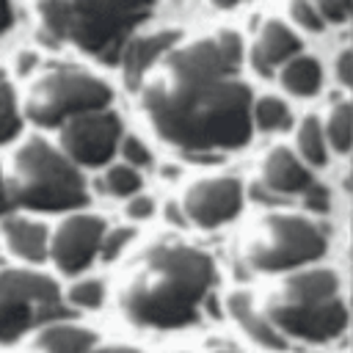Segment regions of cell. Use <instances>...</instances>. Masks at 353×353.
<instances>
[{
  "label": "cell",
  "mask_w": 353,
  "mask_h": 353,
  "mask_svg": "<svg viewBox=\"0 0 353 353\" xmlns=\"http://www.w3.org/2000/svg\"><path fill=\"white\" fill-rule=\"evenodd\" d=\"M240 63L243 39L234 30L171 44L138 83L141 108L160 141L185 154L245 146L254 99Z\"/></svg>",
  "instance_id": "1"
},
{
  "label": "cell",
  "mask_w": 353,
  "mask_h": 353,
  "mask_svg": "<svg viewBox=\"0 0 353 353\" xmlns=\"http://www.w3.org/2000/svg\"><path fill=\"white\" fill-rule=\"evenodd\" d=\"M212 281L215 265L204 251L182 243L154 245L124 284L121 312L135 325L182 328L199 317Z\"/></svg>",
  "instance_id": "2"
},
{
  "label": "cell",
  "mask_w": 353,
  "mask_h": 353,
  "mask_svg": "<svg viewBox=\"0 0 353 353\" xmlns=\"http://www.w3.org/2000/svg\"><path fill=\"white\" fill-rule=\"evenodd\" d=\"M154 0H36L41 28L102 61H116L132 30L146 22Z\"/></svg>",
  "instance_id": "3"
},
{
  "label": "cell",
  "mask_w": 353,
  "mask_h": 353,
  "mask_svg": "<svg viewBox=\"0 0 353 353\" xmlns=\"http://www.w3.org/2000/svg\"><path fill=\"white\" fill-rule=\"evenodd\" d=\"M268 320L287 336L328 342L347 328V306L339 279L331 270H303L290 276L268 301Z\"/></svg>",
  "instance_id": "4"
},
{
  "label": "cell",
  "mask_w": 353,
  "mask_h": 353,
  "mask_svg": "<svg viewBox=\"0 0 353 353\" xmlns=\"http://www.w3.org/2000/svg\"><path fill=\"white\" fill-rule=\"evenodd\" d=\"M6 185L11 204H22L36 212H63L88 201L77 165L41 138H30L17 149Z\"/></svg>",
  "instance_id": "5"
},
{
  "label": "cell",
  "mask_w": 353,
  "mask_h": 353,
  "mask_svg": "<svg viewBox=\"0 0 353 353\" xmlns=\"http://www.w3.org/2000/svg\"><path fill=\"white\" fill-rule=\"evenodd\" d=\"M110 99V85L97 74L77 66H52L33 80L25 99V113L39 127H58L77 113L108 108Z\"/></svg>",
  "instance_id": "6"
},
{
  "label": "cell",
  "mask_w": 353,
  "mask_h": 353,
  "mask_svg": "<svg viewBox=\"0 0 353 353\" xmlns=\"http://www.w3.org/2000/svg\"><path fill=\"white\" fill-rule=\"evenodd\" d=\"M325 232L301 215H268L245 240V262L254 270L279 273L309 265L325 254Z\"/></svg>",
  "instance_id": "7"
},
{
  "label": "cell",
  "mask_w": 353,
  "mask_h": 353,
  "mask_svg": "<svg viewBox=\"0 0 353 353\" xmlns=\"http://www.w3.org/2000/svg\"><path fill=\"white\" fill-rule=\"evenodd\" d=\"M63 314L61 290L52 279L17 268L0 270V345H11L22 334L55 323Z\"/></svg>",
  "instance_id": "8"
},
{
  "label": "cell",
  "mask_w": 353,
  "mask_h": 353,
  "mask_svg": "<svg viewBox=\"0 0 353 353\" xmlns=\"http://www.w3.org/2000/svg\"><path fill=\"white\" fill-rule=\"evenodd\" d=\"M58 127H61V149L74 165H88V168L105 165L121 141V119L108 108L77 113L61 121Z\"/></svg>",
  "instance_id": "9"
},
{
  "label": "cell",
  "mask_w": 353,
  "mask_h": 353,
  "mask_svg": "<svg viewBox=\"0 0 353 353\" xmlns=\"http://www.w3.org/2000/svg\"><path fill=\"white\" fill-rule=\"evenodd\" d=\"M102 237L105 221L99 215H72L58 226L47 248L61 273H80L99 254Z\"/></svg>",
  "instance_id": "10"
},
{
  "label": "cell",
  "mask_w": 353,
  "mask_h": 353,
  "mask_svg": "<svg viewBox=\"0 0 353 353\" xmlns=\"http://www.w3.org/2000/svg\"><path fill=\"white\" fill-rule=\"evenodd\" d=\"M182 207H185V218H190L204 229H212L237 218V212L243 210V188L234 176L204 179L185 193Z\"/></svg>",
  "instance_id": "11"
},
{
  "label": "cell",
  "mask_w": 353,
  "mask_h": 353,
  "mask_svg": "<svg viewBox=\"0 0 353 353\" xmlns=\"http://www.w3.org/2000/svg\"><path fill=\"white\" fill-rule=\"evenodd\" d=\"M295 52H301V39L281 19H265L251 47V63L259 74H270Z\"/></svg>",
  "instance_id": "12"
},
{
  "label": "cell",
  "mask_w": 353,
  "mask_h": 353,
  "mask_svg": "<svg viewBox=\"0 0 353 353\" xmlns=\"http://www.w3.org/2000/svg\"><path fill=\"white\" fill-rule=\"evenodd\" d=\"M179 41V33L174 30H157L149 36H138V39H127L121 47V72H124V83L130 88H138L143 72L171 47Z\"/></svg>",
  "instance_id": "13"
},
{
  "label": "cell",
  "mask_w": 353,
  "mask_h": 353,
  "mask_svg": "<svg viewBox=\"0 0 353 353\" xmlns=\"http://www.w3.org/2000/svg\"><path fill=\"white\" fill-rule=\"evenodd\" d=\"M309 182H312L309 168L287 146H273L262 160V185L279 196L301 193Z\"/></svg>",
  "instance_id": "14"
},
{
  "label": "cell",
  "mask_w": 353,
  "mask_h": 353,
  "mask_svg": "<svg viewBox=\"0 0 353 353\" xmlns=\"http://www.w3.org/2000/svg\"><path fill=\"white\" fill-rule=\"evenodd\" d=\"M226 309H229V314L234 317V323L243 328V334H248L256 345L270 347V350H281V347L287 345L284 334L268 320V314H262V312L254 309V301H251L248 292H234V295H229Z\"/></svg>",
  "instance_id": "15"
},
{
  "label": "cell",
  "mask_w": 353,
  "mask_h": 353,
  "mask_svg": "<svg viewBox=\"0 0 353 353\" xmlns=\"http://www.w3.org/2000/svg\"><path fill=\"white\" fill-rule=\"evenodd\" d=\"M3 237L8 243V248L28 259V262H41L47 256V245H50V234L44 223L36 221H22V218H8L3 223Z\"/></svg>",
  "instance_id": "16"
},
{
  "label": "cell",
  "mask_w": 353,
  "mask_h": 353,
  "mask_svg": "<svg viewBox=\"0 0 353 353\" xmlns=\"http://www.w3.org/2000/svg\"><path fill=\"white\" fill-rule=\"evenodd\" d=\"M281 85L295 94V97H312L320 91V83H323V69L320 63L312 58V55H301L295 52L292 58H287L281 63V74H279Z\"/></svg>",
  "instance_id": "17"
},
{
  "label": "cell",
  "mask_w": 353,
  "mask_h": 353,
  "mask_svg": "<svg viewBox=\"0 0 353 353\" xmlns=\"http://www.w3.org/2000/svg\"><path fill=\"white\" fill-rule=\"evenodd\" d=\"M33 347L36 353H88V347H94V331L77 325H47Z\"/></svg>",
  "instance_id": "18"
},
{
  "label": "cell",
  "mask_w": 353,
  "mask_h": 353,
  "mask_svg": "<svg viewBox=\"0 0 353 353\" xmlns=\"http://www.w3.org/2000/svg\"><path fill=\"white\" fill-rule=\"evenodd\" d=\"M323 135H325V141H331V146L336 152L345 154L350 149V143H353V110H350V102L342 99L328 110Z\"/></svg>",
  "instance_id": "19"
},
{
  "label": "cell",
  "mask_w": 353,
  "mask_h": 353,
  "mask_svg": "<svg viewBox=\"0 0 353 353\" xmlns=\"http://www.w3.org/2000/svg\"><path fill=\"white\" fill-rule=\"evenodd\" d=\"M298 152L309 165H325L328 149H325V135L323 124L317 116H306L298 127Z\"/></svg>",
  "instance_id": "20"
},
{
  "label": "cell",
  "mask_w": 353,
  "mask_h": 353,
  "mask_svg": "<svg viewBox=\"0 0 353 353\" xmlns=\"http://www.w3.org/2000/svg\"><path fill=\"white\" fill-rule=\"evenodd\" d=\"M251 124H256L268 132L284 130V127H290V108L279 97H262V99L251 102Z\"/></svg>",
  "instance_id": "21"
},
{
  "label": "cell",
  "mask_w": 353,
  "mask_h": 353,
  "mask_svg": "<svg viewBox=\"0 0 353 353\" xmlns=\"http://www.w3.org/2000/svg\"><path fill=\"white\" fill-rule=\"evenodd\" d=\"M22 130V116L17 108V97L14 88L0 77V146L14 141Z\"/></svg>",
  "instance_id": "22"
},
{
  "label": "cell",
  "mask_w": 353,
  "mask_h": 353,
  "mask_svg": "<svg viewBox=\"0 0 353 353\" xmlns=\"http://www.w3.org/2000/svg\"><path fill=\"white\" fill-rule=\"evenodd\" d=\"M105 188L113 193V196H135L141 190V176L132 165H113L108 174H105Z\"/></svg>",
  "instance_id": "23"
},
{
  "label": "cell",
  "mask_w": 353,
  "mask_h": 353,
  "mask_svg": "<svg viewBox=\"0 0 353 353\" xmlns=\"http://www.w3.org/2000/svg\"><path fill=\"white\" fill-rule=\"evenodd\" d=\"M105 298V287L102 281L97 279H88V281H77L72 290H69V301L80 309H97Z\"/></svg>",
  "instance_id": "24"
},
{
  "label": "cell",
  "mask_w": 353,
  "mask_h": 353,
  "mask_svg": "<svg viewBox=\"0 0 353 353\" xmlns=\"http://www.w3.org/2000/svg\"><path fill=\"white\" fill-rule=\"evenodd\" d=\"M290 17H292V22H298L303 30H312V33L323 30V25H325V19L317 14V8H314L309 0H290Z\"/></svg>",
  "instance_id": "25"
},
{
  "label": "cell",
  "mask_w": 353,
  "mask_h": 353,
  "mask_svg": "<svg viewBox=\"0 0 353 353\" xmlns=\"http://www.w3.org/2000/svg\"><path fill=\"white\" fill-rule=\"evenodd\" d=\"M132 237H135V229H130V226L110 229V234H105V237H102V245H99L102 256H105V259H116V256L124 251V245L132 243Z\"/></svg>",
  "instance_id": "26"
},
{
  "label": "cell",
  "mask_w": 353,
  "mask_h": 353,
  "mask_svg": "<svg viewBox=\"0 0 353 353\" xmlns=\"http://www.w3.org/2000/svg\"><path fill=\"white\" fill-rule=\"evenodd\" d=\"M325 22H345L350 17V0H309Z\"/></svg>",
  "instance_id": "27"
},
{
  "label": "cell",
  "mask_w": 353,
  "mask_h": 353,
  "mask_svg": "<svg viewBox=\"0 0 353 353\" xmlns=\"http://www.w3.org/2000/svg\"><path fill=\"white\" fill-rule=\"evenodd\" d=\"M301 193H303V207H306V210H312V212H328V207H331V196H328V190H325L323 185L309 182Z\"/></svg>",
  "instance_id": "28"
},
{
  "label": "cell",
  "mask_w": 353,
  "mask_h": 353,
  "mask_svg": "<svg viewBox=\"0 0 353 353\" xmlns=\"http://www.w3.org/2000/svg\"><path fill=\"white\" fill-rule=\"evenodd\" d=\"M121 152H124V157H127L132 165H146V163H149V149H146L138 138H124Z\"/></svg>",
  "instance_id": "29"
},
{
  "label": "cell",
  "mask_w": 353,
  "mask_h": 353,
  "mask_svg": "<svg viewBox=\"0 0 353 353\" xmlns=\"http://www.w3.org/2000/svg\"><path fill=\"white\" fill-rule=\"evenodd\" d=\"M336 77L342 85H353V52L342 50L336 58Z\"/></svg>",
  "instance_id": "30"
},
{
  "label": "cell",
  "mask_w": 353,
  "mask_h": 353,
  "mask_svg": "<svg viewBox=\"0 0 353 353\" xmlns=\"http://www.w3.org/2000/svg\"><path fill=\"white\" fill-rule=\"evenodd\" d=\"M154 212V204H152V199H146V196H135L130 204H127V215L132 218V221H143V218H149Z\"/></svg>",
  "instance_id": "31"
},
{
  "label": "cell",
  "mask_w": 353,
  "mask_h": 353,
  "mask_svg": "<svg viewBox=\"0 0 353 353\" xmlns=\"http://www.w3.org/2000/svg\"><path fill=\"white\" fill-rule=\"evenodd\" d=\"M251 196H254L256 201H262V204H281V201H279V193L268 190L265 185H256V188L251 190Z\"/></svg>",
  "instance_id": "32"
},
{
  "label": "cell",
  "mask_w": 353,
  "mask_h": 353,
  "mask_svg": "<svg viewBox=\"0 0 353 353\" xmlns=\"http://www.w3.org/2000/svg\"><path fill=\"white\" fill-rule=\"evenodd\" d=\"M14 22V8H11V0H0V33H6Z\"/></svg>",
  "instance_id": "33"
},
{
  "label": "cell",
  "mask_w": 353,
  "mask_h": 353,
  "mask_svg": "<svg viewBox=\"0 0 353 353\" xmlns=\"http://www.w3.org/2000/svg\"><path fill=\"white\" fill-rule=\"evenodd\" d=\"M8 207H11V196H8L6 176H3V171H0V215H3V212H8Z\"/></svg>",
  "instance_id": "34"
},
{
  "label": "cell",
  "mask_w": 353,
  "mask_h": 353,
  "mask_svg": "<svg viewBox=\"0 0 353 353\" xmlns=\"http://www.w3.org/2000/svg\"><path fill=\"white\" fill-rule=\"evenodd\" d=\"M165 212H168V218H171V223H179V226H185V212H179L174 201H168V207H165Z\"/></svg>",
  "instance_id": "35"
},
{
  "label": "cell",
  "mask_w": 353,
  "mask_h": 353,
  "mask_svg": "<svg viewBox=\"0 0 353 353\" xmlns=\"http://www.w3.org/2000/svg\"><path fill=\"white\" fill-rule=\"evenodd\" d=\"M30 66H33V55H30V52H22V55L17 58V72H19V74H25Z\"/></svg>",
  "instance_id": "36"
},
{
  "label": "cell",
  "mask_w": 353,
  "mask_h": 353,
  "mask_svg": "<svg viewBox=\"0 0 353 353\" xmlns=\"http://www.w3.org/2000/svg\"><path fill=\"white\" fill-rule=\"evenodd\" d=\"M88 353H138V350H132V347H121V345H116V347H97V350H91V347H88Z\"/></svg>",
  "instance_id": "37"
},
{
  "label": "cell",
  "mask_w": 353,
  "mask_h": 353,
  "mask_svg": "<svg viewBox=\"0 0 353 353\" xmlns=\"http://www.w3.org/2000/svg\"><path fill=\"white\" fill-rule=\"evenodd\" d=\"M240 0H212V6H218V8H232V6H237Z\"/></svg>",
  "instance_id": "38"
}]
</instances>
